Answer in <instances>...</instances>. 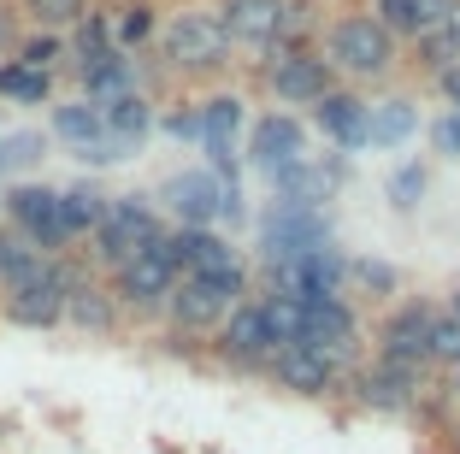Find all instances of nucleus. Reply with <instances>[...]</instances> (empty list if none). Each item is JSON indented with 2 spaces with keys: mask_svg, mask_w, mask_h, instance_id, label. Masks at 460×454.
I'll use <instances>...</instances> for the list:
<instances>
[{
  "mask_svg": "<svg viewBox=\"0 0 460 454\" xmlns=\"http://www.w3.org/2000/svg\"><path fill=\"white\" fill-rule=\"evenodd\" d=\"M307 142H313V124L301 119V112H289V107H266L254 124H248V165H254L260 177H271V172H284V165H296V160H307Z\"/></svg>",
  "mask_w": 460,
  "mask_h": 454,
  "instance_id": "15",
  "label": "nucleus"
},
{
  "mask_svg": "<svg viewBox=\"0 0 460 454\" xmlns=\"http://www.w3.org/2000/svg\"><path fill=\"white\" fill-rule=\"evenodd\" d=\"M402 272L390 266V260L378 254H349V301H366V307H390V301H402Z\"/></svg>",
  "mask_w": 460,
  "mask_h": 454,
  "instance_id": "23",
  "label": "nucleus"
},
{
  "mask_svg": "<svg viewBox=\"0 0 460 454\" xmlns=\"http://www.w3.org/2000/svg\"><path fill=\"white\" fill-rule=\"evenodd\" d=\"M172 260L177 278H236V272H248L243 248H230L225 230H190V225H172Z\"/></svg>",
  "mask_w": 460,
  "mask_h": 454,
  "instance_id": "17",
  "label": "nucleus"
},
{
  "mask_svg": "<svg viewBox=\"0 0 460 454\" xmlns=\"http://www.w3.org/2000/svg\"><path fill=\"white\" fill-rule=\"evenodd\" d=\"M431 442H437V449H443V454H460V414H455V419H448V425H443V431H437V437H431Z\"/></svg>",
  "mask_w": 460,
  "mask_h": 454,
  "instance_id": "42",
  "label": "nucleus"
},
{
  "mask_svg": "<svg viewBox=\"0 0 460 454\" xmlns=\"http://www.w3.org/2000/svg\"><path fill=\"white\" fill-rule=\"evenodd\" d=\"M136 147L130 142H119V136H101V142H89V147H77V160L89 165V172H101V165H119V160H130Z\"/></svg>",
  "mask_w": 460,
  "mask_h": 454,
  "instance_id": "37",
  "label": "nucleus"
},
{
  "mask_svg": "<svg viewBox=\"0 0 460 454\" xmlns=\"http://www.w3.org/2000/svg\"><path fill=\"white\" fill-rule=\"evenodd\" d=\"M425 189H431V172H425L420 160H407V165H395V172H390L384 195H390V207H395V213H413V207L425 200Z\"/></svg>",
  "mask_w": 460,
  "mask_h": 454,
  "instance_id": "35",
  "label": "nucleus"
},
{
  "mask_svg": "<svg viewBox=\"0 0 460 454\" xmlns=\"http://www.w3.org/2000/svg\"><path fill=\"white\" fill-rule=\"evenodd\" d=\"M448 66H460V48L448 41V30H425L420 41H407V54H402V77H420L425 89H431Z\"/></svg>",
  "mask_w": 460,
  "mask_h": 454,
  "instance_id": "26",
  "label": "nucleus"
},
{
  "mask_svg": "<svg viewBox=\"0 0 460 454\" xmlns=\"http://www.w3.org/2000/svg\"><path fill=\"white\" fill-rule=\"evenodd\" d=\"M18 66H30V71H66V59H71V41L59 36V30H24V41H18Z\"/></svg>",
  "mask_w": 460,
  "mask_h": 454,
  "instance_id": "30",
  "label": "nucleus"
},
{
  "mask_svg": "<svg viewBox=\"0 0 460 454\" xmlns=\"http://www.w3.org/2000/svg\"><path fill=\"white\" fill-rule=\"evenodd\" d=\"M254 295V272H236V278H177L172 301H165V331L183 336H218V325Z\"/></svg>",
  "mask_w": 460,
  "mask_h": 454,
  "instance_id": "7",
  "label": "nucleus"
},
{
  "mask_svg": "<svg viewBox=\"0 0 460 454\" xmlns=\"http://www.w3.org/2000/svg\"><path fill=\"white\" fill-rule=\"evenodd\" d=\"M6 225H13L30 248H41L48 260L77 254V242H71V230H66V213H59V189L54 183H30V177H24V183L6 189Z\"/></svg>",
  "mask_w": 460,
  "mask_h": 454,
  "instance_id": "10",
  "label": "nucleus"
},
{
  "mask_svg": "<svg viewBox=\"0 0 460 454\" xmlns=\"http://www.w3.org/2000/svg\"><path fill=\"white\" fill-rule=\"evenodd\" d=\"M107 289H112V301H119L124 325H154V331H160L165 301H172V289H177L172 230H165L154 248H142V254H130L124 266H112L107 272Z\"/></svg>",
  "mask_w": 460,
  "mask_h": 454,
  "instance_id": "5",
  "label": "nucleus"
},
{
  "mask_svg": "<svg viewBox=\"0 0 460 454\" xmlns=\"http://www.w3.org/2000/svg\"><path fill=\"white\" fill-rule=\"evenodd\" d=\"M160 213L172 225H190V230H218V200H225V183H218L207 165H190V172H172L160 183Z\"/></svg>",
  "mask_w": 460,
  "mask_h": 454,
  "instance_id": "16",
  "label": "nucleus"
},
{
  "mask_svg": "<svg viewBox=\"0 0 460 454\" xmlns=\"http://www.w3.org/2000/svg\"><path fill=\"white\" fill-rule=\"evenodd\" d=\"M107 207H112V195L95 183V177H77V183L59 189V213H66V230H71V242H77V254H83V242L101 230Z\"/></svg>",
  "mask_w": 460,
  "mask_h": 454,
  "instance_id": "21",
  "label": "nucleus"
},
{
  "mask_svg": "<svg viewBox=\"0 0 460 454\" xmlns=\"http://www.w3.org/2000/svg\"><path fill=\"white\" fill-rule=\"evenodd\" d=\"M0 325L6 331H66V260H48L30 283L0 289Z\"/></svg>",
  "mask_w": 460,
  "mask_h": 454,
  "instance_id": "13",
  "label": "nucleus"
},
{
  "mask_svg": "<svg viewBox=\"0 0 460 454\" xmlns=\"http://www.w3.org/2000/svg\"><path fill=\"white\" fill-rule=\"evenodd\" d=\"M443 307H448V313H455V319H460V283H455V289H448V301H443Z\"/></svg>",
  "mask_w": 460,
  "mask_h": 454,
  "instance_id": "45",
  "label": "nucleus"
},
{
  "mask_svg": "<svg viewBox=\"0 0 460 454\" xmlns=\"http://www.w3.org/2000/svg\"><path fill=\"white\" fill-rule=\"evenodd\" d=\"M431 366L437 372H455L460 366V319L455 313H437V325H431Z\"/></svg>",
  "mask_w": 460,
  "mask_h": 454,
  "instance_id": "36",
  "label": "nucleus"
},
{
  "mask_svg": "<svg viewBox=\"0 0 460 454\" xmlns=\"http://www.w3.org/2000/svg\"><path fill=\"white\" fill-rule=\"evenodd\" d=\"M24 13H18L13 0H0V59H13L18 54V41H24Z\"/></svg>",
  "mask_w": 460,
  "mask_h": 454,
  "instance_id": "38",
  "label": "nucleus"
},
{
  "mask_svg": "<svg viewBox=\"0 0 460 454\" xmlns=\"http://www.w3.org/2000/svg\"><path fill=\"white\" fill-rule=\"evenodd\" d=\"M41 154H48L41 130H6L0 136V177H24L30 165H41Z\"/></svg>",
  "mask_w": 460,
  "mask_h": 454,
  "instance_id": "31",
  "label": "nucleus"
},
{
  "mask_svg": "<svg viewBox=\"0 0 460 454\" xmlns=\"http://www.w3.org/2000/svg\"><path fill=\"white\" fill-rule=\"evenodd\" d=\"M154 130H165L172 142H201V101L172 94V101L160 107V119H154Z\"/></svg>",
  "mask_w": 460,
  "mask_h": 454,
  "instance_id": "34",
  "label": "nucleus"
},
{
  "mask_svg": "<svg viewBox=\"0 0 460 454\" xmlns=\"http://www.w3.org/2000/svg\"><path fill=\"white\" fill-rule=\"evenodd\" d=\"M48 136L77 154V147H89V142L107 136V119H101V107H95V101H83V94H77V101H54V112H48Z\"/></svg>",
  "mask_w": 460,
  "mask_h": 454,
  "instance_id": "24",
  "label": "nucleus"
},
{
  "mask_svg": "<svg viewBox=\"0 0 460 454\" xmlns=\"http://www.w3.org/2000/svg\"><path fill=\"white\" fill-rule=\"evenodd\" d=\"M0 218H6V189H0Z\"/></svg>",
  "mask_w": 460,
  "mask_h": 454,
  "instance_id": "46",
  "label": "nucleus"
},
{
  "mask_svg": "<svg viewBox=\"0 0 460 454\" xmlns=\"http://www.w3.org/2000/svg\"><path fill=\"white\" fill-rule=\"evenodd\" d=\"M431 89H437V94H443L448 107H460V66H448V71H443V77H437V83H431Z\"/></svg>",
  "mask_w": 460,
  "mask_h": 454,
  "instance_id": "41",
  "label": "nucleus"
},
{
  "mask_svg": "<svg viewBox=\"0 0 460 454\" xmlns=\"http://www.w3.org/2000/svg\"><path fill=\"white\" fill-rule=\"evenodd\" d=\"M443 30H448V41H455V48H460V0H455V6H448V18H443Z\"/></svg>",
  "mask_w": 460,
  "mask_h": 454,
  "instance_id": "43",
  "label": "nucleus"
},
{
  "mask_svg": "<svg viewBox=\"0 0 460 454\" xmlns=\"http://www.w3.org/2000/svg\"><path fill=\"white\" fill-rule=\"evenodd\" d=\"M342 378L349 372H342L337 361H325L319 348H307V343H284L266 361V384L296 396V401H342Z\"/></svg>",
  "mask_w": 460,
  "mask_h": 454,
  "instance_id": "14",
  "label": "nucleus"
},
{
  "mask_svg": "<svg viewBox=\"0 0 460 454\" xmlns=\"http://www.w3.org/2000/svg\"><path fill=\"white\" fill-rule=\"evenodd\" d=\"M13 6L24 13L30 30H59V36H71V30L95 13L101 0H13Z\"/></svg>",
  "mask_w": 460,
  "mask_h": 454,
  "instance_id": "28",
  "label": "nucleus"
},
{
  "mask_svg": "<svg viewBox=\"0 0 460 454\" xmlns=\"http://www.w3.org/2000/svg\"><path fill=\"white\" fill-rule=\"evenodd\" d=\"M301 343L319 348L325 361H337L342 372H354V366L372 354V331H366L360 301H349V295H325V301H313L307 325H301Z\"/></svg>",
  "mask_w": 460,
  "mask_h": 454,
  "instance_id": "9",
  "label": "nucleus"
},
{
  "mask_svg": "<svg viewBox=\"0 0 460 454\" xmlns=\"http://www.w3.org/2000/svg\"><path fill=\"white\" fill-rule=\"evenodd\" d=\"M254 295H260V307H266V325H271V336H278V348H284V343H301L307 307H301V301H289V295H271V289H254Z\"/></svg>",
  "mask_w": 460,
  "mask_h": 454,
  "instance_id": "33",
  "label": "nucleus"
},
{
  "mask_svg": "<svg viewBox=\"0 0 460 454\" xmlns=\"http://www.w3.org/2000/svg\"><path fill=\"white\" fill-rule=\"evenodd\" d=\"M431 147L443 154V160H460V112H443V119H431Z\"/></svg>",
  "mask_w": 460,
  "mask_h": 454,
  "instance_id": "39",
  "label": "nucleus"
},
{
  "mask_svg": "<svg viewBox=\"0 0 460 454\" xmlns=\"http://www.w3.org/2000/svg\"><path fill=\"white\" fill-rule=\"evenodd\" d=\"M443 313L437 295H402L372 319V361L407 378H437L431 366V325Z\"/></svg>",
  "mask_w": 460,
  "mask_h": 454,
  "instance_id": "4",
  "label": "nucleus"
},
{
  "mask_svg": "<svg viewBox=\"0 0 460 454\" xmlns=\"http://www.w3.org/2000/svg\"><path fill=\"white\" fill-rule=\"evenodd\" d=\"M337 71L319 48H284V41H271L248 59V89L271 107H313V101H325L337 89Z\"/></svg>",
  "mask_w": 460,
  "mask_h": 454,
  "instance_id": "3",
  "label": "nucleus"
},
{
  "mask_svg": "<svg viewBox=\"0 0 460 454\" xmlns=\"http://www.w3.org/2000/svg\"><path fill=\"white\" fill-rule=\"evenodd\" d=\"M366 13L378 18V24L390 30V36L402 41V48L425 36V24H420V0H366Z\"/></svg>",
  "mask_w": 460,
  "mask_h": 454,
  "instance_id": "32",
  "label": "nucleus"
},
{
  "mask_svg": "<svg viewBox=\"0 0 460 454\" xmlns=\"http://www.w3.org/2000/svg\"><path fill=\"white\" fill-rule=\"evenodd\" d=\"M278 354V336L266 325V307L260 295H248L243 307L230 313L213 336V366L218 372H236V378H266V361Z\"/></svg>",
  "mask_w": 460,
  "mask_h": 454,
  "instance_id": "12",
  "label": "nucleus"
},
{
  "mask_svg": "<svg viewBox=\"0 0 460 454\" xmlns=\"http://www.w3.org/2000/svg\"><path fill=\"white\" fill-rule=\"evenodd\" d=\"M448 112H460V107H448Z\"/></svg>",
  "mask_w": 460,
  "mask_h": 454,
  "instance_id": "47",
  "label": "nucleus"
},
{
  "mask_svg": "<svg viewBox=\"0 0 460 454\" xmlns=\"http://www.w3.org/2000/svg\"><path fill=\"white\" fill-rule=\"evenodd\" d=\"M213 13H218V24L230 30L236 48L260 54V48L278 41V30H284V18H289V0H213Z\"/></svg>",
  "mask_w": 460,
  "mask_h": 454,
  "instance_id": "19",
  "label": "nucleus"
},
{
  "mask_svg": "<svg viewBox=\"0 0 460 454\" xmlns=\"http://www.w3.org/2000/svg\"><path fill=\"white\" fill-rule=\"evenodd\" d=\"M148 59L165 89H225V77L236 71V41L218 24L213 6L177 0V6H165V24L154 36Z\"/></svg>",
  "mask_w": 460,
  "mask_h": 454,
  "instance_id": "1",
  "label": "nucleus"
},
{
  "mask_svg": "<svg viewBox=\"0 0 460 454\" xmlns=\"http://www.w3.org/2000/svg\"><path fill=\"white\" fill-rule=\"evenodd\" d=\"M66 331L95 336V343H112V336L130 331L119 301H112V289H107V278L83 254H66Z\"/></svg>",
  "mask_w": 460,
  "mask_h": 454,
  "instance_id": "11",
  "label": "nucleus"
},
{
  "mask_svg": "<svg viewBox=\"0 0 460 454\" xmlns=\"http://www.w3.org/2000/svg\"><path fill=\"white\" fill-rule=\"evenodd\" d=\"M101 119H107V136H119V142L142 147V142L154 136L160 101H154V94H119V101H107V107H101Z\"/></svg>",
  "mask_w": 460,
  "mask_h": 454,
  "instance_id": "25",
  "label": "nucleus"
},
{
  "mask_svg": "<svg viewBox=\"0 0 460 454\" xmlns=\"http://www.w3.org/2000/svg\"><path fill=\"white\" fill-rule=\"evenodd\" d=\"M443 389H448V401L460 407V366H455V372H443Z\"/></svg>",
  "mask_w": 460,
  "mask_h": 454,
  "instance_id": "44",
  "label": "nucleus"
},
{
  "mask_svg": "<svg viewBox=\"0 0 460 454\" xmlns=\"http://www.w3.org/2000/svg\"><path fill=\"white\" fill-rule=\"evenodd\" d=\"M112 24V41H119V54H148L154 36H160L165 24V6L160 0H112V6H101Z\"/></svg>",
  "mask_w": 460,
  "mask_h": 454,
  "instance_id": "20",
  "label": "nucleus"
},
{
  "mask_svg": "<svg viewBox=\"0 0 460 454\" xmlns=\"http://www.w3.org/2000/svg\"><path fill=\"white\" fill-rule=\"evenodd\" d=\"M319 54L331 59V71H337L349 89H390V83L402 77L407 48L366 13V6H337V13H325Z\"/></svg>",
  "mask_w": 460,
  "mask_h": 454,
  "instance_id": "2",
  "label": "nucleus"
},
{
  "mask_svg": "<svg viewBox=\"0 0 460 454\" xmlns=\"http://www.w3.org/2000/svg\"><path fill=\"white\" fill-rule=\"evenodd\" d=\"M420 136V101L413 94H384L372 101V119H366V147H402Z\"/></svg>",
  "mask_w": 460,
  "mask_h": 454,
  "instance_id": "22",
  "label": "nucleus"
},
{
  "mask_svg": "<svg viewBox=\"0 0 460 454\" xmlns=\"http://www.w3.org/2000/svg\"><path fill=\"white\" fill-rule=\"evenodd\" d=\"M366 119H372V94L349 89V83H337L325 101H313V107H307V124L325 136L331 147H342V154H360V147H366Z\"/></svg>",
  "mask_w": 460,
  "mask_h": 454,
  "instance_id": "18",
  "label": "nucleus"
},
{
  "mask_svg": "<svg viewBox=\"0 0 460 454\" xmlns=\"http://www.w3.org/2000/svg\"><path fill=\"white\" fill-rule=\"evenodd\" d=\"M172 230V218L160 213V200L154 195H112L107 218H101V230L89 242H83V260L107 278L112 266H124L130 254H142V248H154V242Z\"/></svg>",
  "mask_w": 460,
  "mask_h": 454,
  "instance_id": "6",
  "label": "nucleus"
},
{
  "mask_svg": "<svg viewBox=\"0 0 460 454\" xmlns=\"http://www.w3.org/2000/svg\"><path fill=\"white\" fill-rule=\"evenodd\" d=\"M325 242H337V230H331V207L266 200V213H260L254 260H260V266H289V260H307L313 248H325Z\"/></svg>",
  "mask_w": 460,
  "mask_h": 454,
  "instance_id": "8",
  "label": "nucleus"
},
{
  "mask_svg": "<svg viewBox=\"0 0 460 454\" xmlns=\"http://www.w3.org/2000/svg\"><path fill=\"white\" fill-rule=\"evenodd\" d=\"M54 71H30L18 59H0V101H18V107H54Z\"/></svg>",
  "mask_w": 460,
  "mask_h": 454,
  "instance_id": "27",
  "label": "nucleus"
},
{
  "mask_svg": "<svg viewBox=\"0 0 460 454\" xmlns=\"http://www.w3.org/2000/svg\"><path fill=\"white\" fill-rule=\"evenodd\" d=\"M448 6H455V0H420V24H425V30H443Z\"/></svg>",
  "mask_w": 460,
  "mask_h": 454,
  "instance_id": "40",
  "label": "nucleus"
},
{
  "mask_svg": "<svg viewBox=\"0 0 460 454\" xmlns=\"http://www.w3.org/2000/svg\"><path fill=\"white\" fill-rule=\"evenodd\" d=\"M41 266H48V254H41V248H30V242L18 236L6 218H0V289H13V283H30Z\"/></svg>",
  "mask_w": 460,
  "mask_h": 454,
  "instance_id": "29",
  "label": "nucleus"
}]
</instances>
